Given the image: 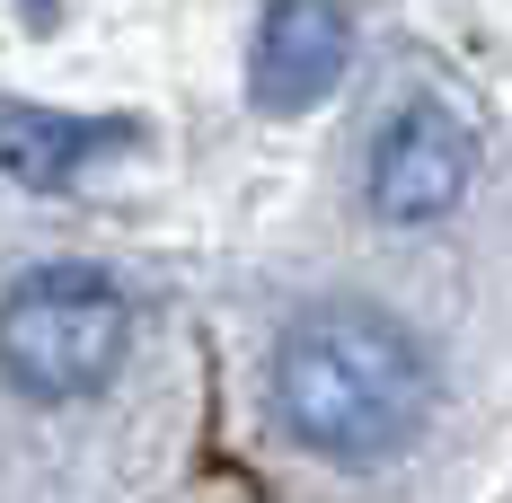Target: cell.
Listing matches in <instances>:
<instances>
[{"mask_svg": "<svg viewBox=\"0 0 512 503\" xmlns=\"http://www.w3.org/2000/svg\"><path fill=\"white\" fill-rule=\"evenodd\" d=\"M274 415L301 451L336 468H380L433 415V362L389 309L318 301L274 345Z\"/></svg>", "mask_w": 512, "mask_h": 503, "instance_id": "obj_1", "label": "cell"}, {"mask_svg": "<svg viewBox=\"0 0 512 503\" xmlns=\"http://www.w3.org/2000/svg\"><path fill=\"white\" fill-rule=\"evenodd\" d=\"M354 62V18L336 0H274L256 18V53H248V89L265 115H301L318 106Z\"/></svg>", "mask_w": 512, "mask_h": 503, "instance_id": "obj_4", "label": "cell"}, {"mask_svg": "<svg viewBox=\"0 0 512 503\" xmlns=\"http://www.w3.org/2000/svg\"><path fill=\"white\" fill-rule=\"evenodd\" d=\"M468 177H477V133L442 98H407L371 142V212L398 230L460 212Z\"/></svg>", "mask_w": 512, "mask_h": 503, "instance_id": "obj_3", "label": "cell"}, {"mask_svg": "<svg viewBox=\"0 0 512 503\" xmlns=\"http://www.w3.org/2000/svg\"><path fill=\"white\" fill-rule=\"evenodd\" d=\"M133 353V301L98 265H36L0 301V371L45 406L98 398Z\"/></svg>", "mask_w": 512, "mask_h": 503, "instance_id": "obj_2", "label": "cell"}, {"mask_svg": "<svg viewBox=\"0 0 512 503\" xmlns=\"http://www.w3.org/2000/svg\"><path fill=\"white\" fill-rule=\"evenodd\" d=\"M106 142H124V133H115V124H80V115H53V106L0 98V177L36 186V195L80 186V168H89Z\"/></svg>", "mask_w": 512, "mask_h": 503, "instance_id": "obj_5", "label": "cell"}]
</instances>
